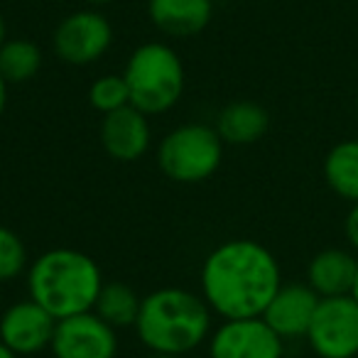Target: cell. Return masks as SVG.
<instances>
[{"instance_id": "cell-1", "label": "cell", "mask_w": 358, "mask_h": 358, "mask_svg": "<svg viewBox=\"0 0 358 358\" xmlns=\"http://www.w3.org/2000/svg\"><path fill=\"white\" fill-rule=\"evenodd\" d=\"M201 297L224 319L263 317L282 287V270L268 245L253 238H231L216 245L201 265Z\"/></svg>"}, {"instance_id": "cell-2", "label": "cell", "mask_w": 358, "mask_h": 358, "mask_svg": "<svg viewBox=\"0 0 358 358\" xmlns=\"http://www.w3.org/2000/svg\"><path fill=\"white\" fill-rule=\"evenodd\" d=\"M214 331V312L201 294L185 287H162L143 297L135 334L150 353L187 356Z\"/></svg>"}, {"instance_id": "cell-3", "label": "cell", "mask_w": 358, "mask_h": 358, "mask_svg": "<svg viewBox=\"0 0 358 358\" xmlns=\"http://www.w3.org/2000/svg\"><path fill=\"white\" fill-rule=\"evenodd\" d=\"M103 289V275L91 255L74 248H52L27 268V297L59 322L94 312Z\"/></svg>"}, {"instance_id": "cell-4", "label": "cell", "mask_w": 358, "mask_h": 358, "mask_svg": "<svg viewBox=\"0 0 358 358\" xmlns=\"http://www.w3.org/2000/svg\"><path fill=\"white\" fill-rule=\"evenodd\" d=\"M130 91V106L148 115L167 113L185 94V64L182 57L164 42H145L135 47L123 69Z\"/></svg>"}, {"instance_id": "cell-5", "label": "cell", "mask_w": 358, "mask_h": 358, "mask_svg": "<svg viewBox=\"0 0 358 358\" xmlns=\"http://www.w3.org/2000/svg\"><path fill=\"white\" fill-rule=\"evenodd\" d=\"M224 140L214 125L187 123L169 130L157 148V164L177 185H201L219 172Z\"/></svg>"}, {"instance_id": "cell-6", "label": "cell", "mask_w": 358, "mask_h": 358, "mask_svg": "<svg viewBox=\"0 0 358 358\" xmlns=\"http://www.w3.org/2000/svg\"><path fill=\"white\" fill-rule=\"evenodd\" d=\"M304 338L317 358H358V302L351 294L324 297Z\"/></svg>"}, {"instance_id": "cell-7", "label": "cell", "mask_w": 358, "mask_h": 358, "mask_svg": "<svg viewBox=\"0 0 358 358\" xmlns=\"http://www.w3.org/2000/svg\"><path fill=\"white\" fill-rule=\"evenodd\" d=\"M113 45V25L96 8L69 13L52 35L57 59L69 66H89Z\"/></svg>"}, {"instance_id": "cell-8", "label": "cell", "mask_w": 358, "mask_h": 358, "mask_svg": "<svg viewBox=\"0 0 358 358\" xmlns=\"http://www.w3.org/2000/svg\"><path fill=\"white\" fill-rule=\"evenodd\" d=\"M285 341L263 322L224 319L209 336V358H282Z\"/></svg>"}, {"instance_id": "cell-9", "label": "cell", "mask_w": 358, "mask_h": 358, "mask_svg": "<svg viewBox=\"0 0 358 358\" xmlns=\"http://www.w3.org/2000/svg\"><path fill=\"white\" fill-rule=\"evenodd\" d=\"M50 351L55 358H115L118 336L96 312H84L57 322Z\"/></svg>"}, {"instance_id": "cell-10", "label": "cell", "mask_w": 358, "mask_h": 358, "mask_svg": "<svg viewBox=\"0 0 358 358\" xmlns=\"http://www.w3.org/2000/svg\"><path fill=\"white\" fill-rule=\"evenodd\" d=\"M57 319L35 299H20L0 314V341L15 356H37L55 338Z\"/></svg>"}, {"instance_id": "cell-11", "label": "cell", "mask_w": 358, "mask_h": 358, "mask_svg": "<svg viewBox=\"0 0 358 358\" xmlns=\"http://www.w3.org/2000/svg\"><path fill=\"white\" fill-rule=\"evenodd\" d=\"M322 302L317 292L307 282H289L275 292L263 312V322L278 334L282 341L304 338L312 327V319Z\"/></svg>"}, {"instance_id": "cell-12", "label": "cell", "mask_w": 358, "mask_h": 358, "mask_svg": "<svg viewBox=\"0 0 358 358\" xmlns=\"http://www.w3.org/2000/svg\"><path fill=\"white\" fill-rule=\"evenodd\" d=\"M148 118L150 115L135 106H125L115 113L103 115L101 145L106 155L115 162H138L140 157H145L152 143V128Z\"/></svg>"}, {"instance_id": "cell-13", "label": "cell", "mask_w": 358, "mask_h": 358, "mask_svg": "<svg viewBox=\"0 0 358 358\" xmlns=\"http://www.w3.org/2000/svg\"><path fill=\"white\" fill-rule=\"evenodd\" d=\"M358 270V253L346 248H324L309 260L307 285L319 297L351 294Z\"/></svg>"}, {"instance_id": "cell-14", "label": "cell", "mask_w": 358, "mask_h": 358, "mask_svg": "<svg viewBox=\"0 0 358 358\" xmlns=\"http://www.w3.org/2000/svg\"><path fill=\"white\" fill-rule=\"evenodd\" d=\"M214 15V0H148V17L169 37L199 35Z\"/></svg>"}, {"instance_id": "cell-15", "label": "cell", "mask_w": 358, "mask_h": 358, "mask_svg": "<svg viewBox=\"0 0 358 358\" xmlns=\"http://www.w3.org/2000/svg\"><path fill=\"white\" fill-rule=\"evenodd\" d=\"M214 128L224 145L245 148V145L263 140L270 128V113L255 101H231L229 106L221 108Z\"/></svg>"}, {"instance_id": "cell-16", "label": "cell", "mask_w": 358, "mask_h": 358, "mask_svg": "<svg viewBox=\"0 0 358 358\" xmlns=\"http://www.w3.org/2000/svg\"><path fill=\"white\" fill-rule=\"evenodd\" d=\"M327 187L348 204H358V138H346L327 152L322 164Z\"/></svg>"}, {"instance_id": "cell-17", "label": "cell", "mask_w": 358, "mask_h": 358, "mask_svg": "<svg viewBox=\"0 0 358 358\" xmlns=\"http://www.w3.org/2000/svg\"><path fill=\"white\" fill-rule=\"evenodd\" d=\"M140 304H143V297L130 285L103 282V289H101L99 299H96L94 312L113 329H125V327H135V319L140 314Z\"/></svg>"}, {"instance_id": "cell-18", "label": "cell", "mask_w": 358, "mask_h": 358, "mask_svg": "<svg viewBox=\"0 0 358 358\" xmlns=\"http://www.w3.org/2000/svg\"><path fill=\"white\" fill-rule=\"evenodd\" d=\"M42 69V50L32 40L15 37L0 47V76L10 84H25Z\"/></svg>"}, {"instance_id": "cell-19", "label": "cell", "mask_w": 358, "mask_h": 358, "mask_svg": "<svg viewBox=\"0 0 358 358\" xmlns=\"http://www.w3.org/2000/svg\"><path fill=\"white\" fill-rule=\"evenodd\" d=\"M89 103L94 110L108 115L130 106V91L123 74H103L89 86Z\"/></svg>"}, {"instance_id": "cell-20", "label": "cell", "mask_w": 358, "mask_h": 358, "mask_svg": "<svg viewBox=\"0 0 358 358\" xmlns=\"http://www.w3.org/2000/svg\"><path fill=\"white\" fill-rule=\"evenodd\" d=\"M30 268V255L22 238L8 226H0V285L17 280Z\"/></svg>"}, {"instance_id": "cell-21", "label": "cell", "mask_w": 358, "mask_h": 358, "mask_svg": "<svg viewBox=\"0 0 358 358\" xmlns=\"http://www.w3.org/2000/svg\"><path fill=\"white\" fill-rule=\"evenodd\" d=\"M343 234H346L348 245L358 253V204H351L348 209L346 221H343Z\"/></svg>"}, {"instance_id": "cell-22", "label": "cell", "mask_w": 358, "mask_h": 358, "mask_svg": "<svg viewBox=\"0 0 358 358\" xmlns=\"http://www.w3.org/2000/svg\"><path fill=\"white\" fill-rule=\"evenodd\" d=\"M6 106H8V81L0 76V118L6 113Z\"/></svg>"}, {"instance_id": "cell-23", "label": "cell", "mask_w": 358, "mask_h": 358, "mask_svg": "<svg viewBox=\"0 0 358 358\" xmlns=\"http://www.w3.org/2000/svg\"><path fill=\"white\" fill-rule=\"evenodd\" d=\"M8 42V25H6V17H3V13H0V47Z\"/></svg>"}, {"instance_id": "cell-24", "label": "cell", "mask_w": 358, "mask_h": 358, "mask_svg": "<svg viewBox=\"0 0 358 358\" xmlns=\"http://www.w3.org/2000/svg\"><path fill=\"white\" fill-rule=\"evenodd\" d=\"M84 3H86L89 8H96V10H99V8L108 6V3H113V0H84Z\"/></svg>"}, {"instance_id": "cell-25", "label": "cell", "mask_w": 358, "mask_h": 358, "mask_svg": "<svg viewBox=\"0 0 358 358\" xmlns=\"http://www.w3.org/2000/svg\"><path fill=\"white\" fill-rule=\"evenodd\" d=\"M0 358H20V356H15V353H13L10 348L6 346V343L0 341Z\"/></svg>"}, {"instance_id": "cell-26", "label": "cell", "mask_w": 358, "mask_h": 358, "mask_svg": "<svg viewBox=\"0 0 358 358\" xmlns=\"http://www.w3.org/2000/svg\"><path fill=\"white\" fill-rule=\"evenodd\" d=\"M351 297L358 302V270H356V280H353V289H351Z\"/></svg>"}, {"instance_id": "cell-27", "label": "cell", "mask_w": 358, "mask_h": 358, "mask_svg": "<svg viewBox=\"0 0 358 358\" xmlns=\"http://www.w3.org/2000/svg\"><path fill=\"white\" fill-rule=\"evenodd\" d=\"M148 358H177V356H167V353H150Z\"/></svg>"}, {"instance_id": "cell-28", "label": "cell", "mask_w": 358, "mask_h": 358, "mask_svg": "<svg viewBox=\"0 0 358 358\" xmlns=\"http://www.w3.org/2000/svg\"><path fill=\"white\" fill-rule=\"evenodd\" d=\"M356 113H358V94H356Z\"/></svg>"}]
</instances>
